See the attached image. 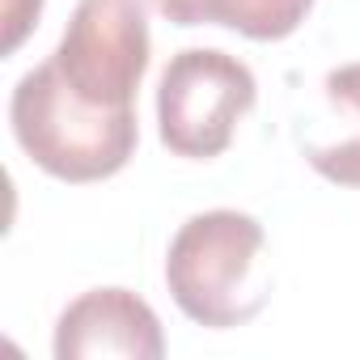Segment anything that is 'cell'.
<instances>
[{
	"mask_svg": "<svg viewBox=\"0 0 360 360\" xmlns=\"http://www.w3.org/2000/svg\"><path fill=\"white\" fill-rule=\"evenodd\" d=\"M259 250L263 225L255 217L233 208L191 217L174 233L165 255V284L174 305L212 330L255 318L267 301V284L255 280Z\"/></svg>",
	"mask_w": 360,
	"mask_h": 360,
	"instance_id": "cell-2",
	"label": "cell"
},
{
	"mask_svg": "<svg viewBox=\"0 0 360 360\" xmlns=\"http://www.w3.org/2000/svg\"><path fill=\"white\" fill-rule=\"evenodd\" d=\"M259 98L255 72L217 47H187L178 51L157 89V123L161 144L174 157L208 161L233 144L238 123L250 115Z\"/></svg>",
	"mask_w": 360,
	"mask_h": 360,
	"instance_id": "cell-3",
	"label": "cell"
},
{
	"mask_svg": "<svg viewBox=\"0 0 360 360\" xmlns=\"http://www.w3.org/2000/svg\"><path fill=\"white\" fill-rule=\"evenodd\" d=\"M322 102L339 131L330 140H309L305 161L339 187H360V64H343L326 72Z\"/></svg>",
	"mask_w": 360,
	"mask_h": 360,
	"instance_id": "cell-7",
	"label": "cell"
},
{
	"mask_svg": "<svg viewBox=\"0 0 360 360\" xmlns=\"http://www.w3.org/2000/svg\"><path fill=\"white\" fill-rule=\"evenodd\" d=\"M13 136L26 157L64 178V183H98L127 165L136 153V106H94L85 102L56 60L30 68L9 102Z\"/></svg>",
	"mask_w": 360,
	"mask_h": 360,
	"instance_id": "cell-1",
	"label": "cell"
},
{
	"mask_svg": "<svg viewBox=\"0 0 360 360\" xmlns=\"http://www.w3.org/2000/svg\"><path fill=\"white\" fill-rule=\"evenodd\" d=\"M148 22L140 0H77L56 47V68L94 106H131L148 72Z\"/></svg>",
	"mask_w": 360,
	"mask_h": 360,
	"instance_id": "cell-4",
	"label": "cell"
},
{
	"mask_svg": "<svg viewBox=\"0 0 360 360\" xmlns=\"http://www.w3.org/2000/svg\"><path fill=\"white\" fill-rule=\"evenodd\" d=\"M157 13L174 26H229L255 43L288 39L314 0H153Z\"/></svg>",
	"mask_w": 360,
	"mask_h": 360,
	"instance_id": "cell-6",
	"label": "cell"
},
{
	"mask_svg": "<svg viewBox=\"0 0 360 360\" xmlns=\"http://www.w3.org/2000/svg\"><path fill=\"white\" fill-rule=\"evenodd\" d=\"M56 356L60 360H89V356L161 360L165 335L144 297L127 288H89L60 314Z\"/></svg>",
	"mask_w": 360,
	"mask_h": 360,
	"instance_id": "cell-5",
	"label": "cell"
},
{
	"mask_svg": "<svg viewBox=\"0 0 360 360\" xmlns=\"http://www.w3.org/2000/svg\"><path fill=\"white\" fill-rule=\"evenodd\" d=\"M43 13V0H5V18H9V30H5V51H13L22 43V34L39 22Z\"/></svg>",
	"mask_w": 360,
	"mask_h": 360,
	"instance_id": "cell-8",
	"label": "cell"
}]
</instances>
